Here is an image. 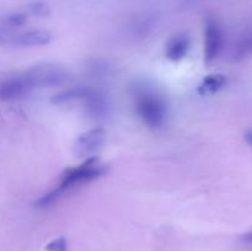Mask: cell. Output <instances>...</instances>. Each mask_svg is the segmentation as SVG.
I'll use <instances>...</instances> for the list:
<instances>
[{
    "mask_svg": "<svg viewBox=\"0 0 252 251\" xmlns=\"http://www.w3.org/2000/svg\"><path fill=\"white\" fill-rule=\"evenodd\" d=\"M106 174V167L98 162L95 157H90L78 166L69 167L63 172L58 186L42 194L36 201V206L44 208L58 202L63 196L78 187L93 182Z\"/></svg>",
    "mask_w": 252,
    "mask_h": 251,
    "instance_id": "cell-1",
    "label": "cell"
},
{
    "mask_svg": "<svg viewBox=\"0 0 252 251\" xmlns=\"http://www.w3.org/2000/svg\"><path fill=\"white\" fill-rule=\"evenodd\" d=\"M135 112L147 127L160 128L166 123L167 102L164 96L145 84L133 86Z\"/></svg>",
    "mask_w": 252,
    "mask_h": 251,
    "instance_id": "cell-2",
    "label": "cell"
},
{
    "mask_svg": "<svg viewBox=\"0 0 252 251\" xmlns=\"http://www.w3.org/2000/svg\"><path fill=\"white\" fill-rule=\"evenodd\" d=\"M21 75L31 89L58 86L68 80L66 70L58 65H52V64L32 66Z\"/></svg>",
    "mask_w": 252,
    "mask_h": 251,
    "instance_id": "cell-3",
    "label": "cell"
},
{
    "mask_svg": "<svg viewBox=\"0 0 252 251\" xmlns=\"http://www.w3.org/2000/svg\"><path fill=\"white\" fill-rule=\"evenodd\" d=\"M224 47L223 29L213 17H207L204 25V61L211 64L221 53Z\"/></svg>",
    "mask_w": 252,
    "mask_h": 251,
    "instance_id": "cell-4",
    "label": "cell"
},
{
    "mask_svg": "<svg viewBox=\"0 0 252 251\" xmlns=\"http://www.w3.org/2000/svg\"><path fill=\"white\" fill-rule=\"evenodd\" d=\"M105 140L106 133L102 128H94V129H90L89 132L83 133L76 139V154H79V157H90L94 153L97 152L102 147Z\"/></svg>",
    "mask_w": 252,
    "mask_h": 251,
    "instance_id": "cell-5",
    "label": "cell"
},
{
    "mask_svg": "<svg viewBox=\"0 0 252 251\" xmlns=\"http://www.w3.org/2000/svg\"><path fill=\"white\" fill-rule=\"evenodd\" d=\"M84 102H85L86 113L90 117L101 120L110 115L111 105L107 95L98 89L91 88L90 93L84 98Z\"/></svg>",
    "mask_w": 252,
    "mask_h": 251,
    "instance_id": "cell-6",
    "label": "cell"
},
{
    "mask_svg": "<svg viewBox=\"0 0 252 251\" xmlns=\"http://www.w3.org/2000/svg\"><path fill=\"white\" fill-rule=\"evenodd\" d=\"M32 89L27 85L22 75L7 79L0 83V100L14 101L24 97Z\"/></svg>",
    "mask_w": 252,
    "mask_h": 251,
    "instance_id": "cell-7",
    "label": "cell"
},
{
    "mask_svg": "<svg viewBox=\"0 0 252 251\" xmlns=\"http://www.w3.org/2000/svg\"><path fill=\"white\" fill-rule=\"evenodd\" d=\"M52 41V34L46 30H31L15 36L14 46L39 47L46 46Z\"/></svg>",
    "mask_w": 252,
    "mask_h": 251,
    "instance_id": "cell-8",
    "label": "cell"
},
{
    "mask_svg": "<svg viewBox=\"0 0 252 251\" xmlns=\"http://www.w3.org/2000/svg\"><path fill=\"white\" fill-rule=\"evenodd\" d=\"M191 47V39L187 34L180 33L172 37L166 46V57L172 62H179L187 56Z\"/></svg>",
    "mask_w": 252,
    "mask_h": 251,
    "instance_id": "cell-9",
    "label": "cell"
},
{
    "mask_svg": "<svg viewBox=\"0 0 252 251\" xmlns=\"http://www.w3.org/2000/svg\"><path fill=\"white\" fill-rule=\"evenodd\" d=\"M90 90L91 86H73V88H69L66 90L56 94L51 101L54 105H62V103L73 102L75 100H84L90 93Z\"/></svg>",
    "mask_w": 252,
    "mask_h": 251,
    "instance_id": "cell-10",
    "label": "cell"
},
{
    "mask_svg": "<svg viewBox=\"0 0 252 251\" xmlns=\"http://www.w3.org/2000/svg\"><path fill=\"white\" fill-rule=\"evenodd\" d=\"M226 81L228 79L223 74H212V75L206 76L199 84L198 94L202 96L213 95L226 85Z\"/></svg>",
    "mask_w": 252,
    "mask_h": 251,
    "instance_id": "cell-11",
    "label": "cell"
},
{
    "mask_svg": "<svg viewBox=\"0 0 252 251\" xmlns=\"http://www.w3.org/2000/svg\"><path fill=\"white\" fill-rule=\"evenodd\" d=\"M27 22V15L24 12H15V14H10L5 16L1 20V29L11 30L17 29V27L24 26Z\"/></svg>",
    "mask_w": 252,
    "mask_h": 251,
    "instance_id": "cell-12",
    "label": "cell"
},
{
    "mask_svg": "<svg viewBox=\"0 0 252 251\" xmlns=\"http://www.w3.org/2000/svg\"><path fill=\"white\" fill-rule=\"evenodd\" d=\"M249 56H252V31L250 33L245 34V36L239 41L235 49V53H234V57H235L236 59H243Z\"/></svg>",
    "mask_w": 252,
    "mask_h": 251,
    "instance_id": "cell-13",
    "label": "cell"
},
{
    "mask_svg": "<svg viewBox=\"0 0 252 251\" xmlns=\"http://www.w3.org/2000/svg\"><path fill=\"white\" fill-rule=\"evenodd\" d=\"M29 11L38 17H47L51 14V7L44 1H34L29 5Z\"/></svg>",
    "mask_w": 252,
    "mask_h": 251,
    "instance_id": "cell-14",
    "label": "cell"
},
{
    "mask_svg": "<svg viewBox=\"0 0 252 251\" xmlns=\"http://www.w3.org/2000/svg\"><path fill=\"white\" fill-rule=\"evenodd\" d=\"M47 251H68V243L64 238H57L46 246Z\"/></svg>",
    "mask_w": 252,
    "mask_h": 251,
    "instance_id": "cell-15",
    "label": "cell"
},
{
    "mask_svg": "<svg viewBox=\"0 0 252 251\" xmlns=\"http://www.w3.org/2000/svg\"><path fill=\"white\" fill-rule=\"evenodd\" d=\"M244 138H245V142L252 147V129H249L248 132L244 134Z\"/></svg>",
    "mask_w": 252,
    "mask_h": 251,
    "instance_id": "cell-16",
    "label": "cell"
},
{
    "mask_svg": "<svg viewBox=\"0 0 252 251\" xmlns=\"http://www.w3.org/2000/svg\"><path fill=\"white\" fill-rule=\"evenodd\" d=\"M243 240L245 241V243L250 244V245H252V231H250V233L245 234V235L243 236Z\"/></svg>",
    "mask_w": 252,
    "mask_h": 251,
    "instance_id": "cell-17",
    "label": "cell"
}]
</instances>
